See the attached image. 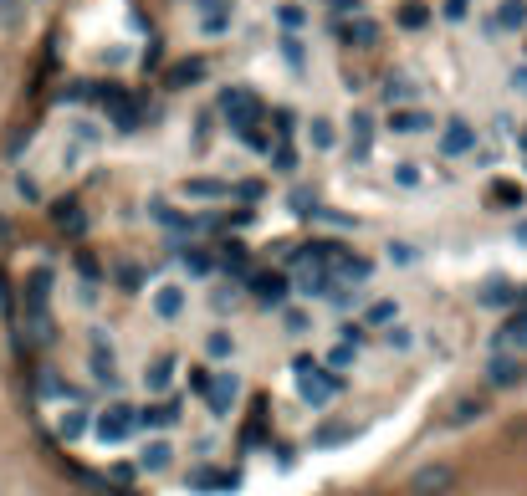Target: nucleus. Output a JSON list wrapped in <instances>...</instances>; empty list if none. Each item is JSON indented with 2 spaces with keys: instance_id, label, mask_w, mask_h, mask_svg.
<instances>
[{
  "instance_id": "obj_14",
  "label": "nucleus",
  "mask_w": 527,
  "mask_h": 496,
  "mask_svg": "<svg viewBox=\"0 0 527 496\" xmlns=\"http://www.w3.org/2000/svg\"><path fill=\"white\" fill-rule=\"evenodd\" d=\"M26 333H31V343H41V348H47V343L57 338V328H52V312H47V302H26Z\"/></svg>"
},
{
  "instance_id": "obj_1",
  "label": "nucleus",
  "mask_w": 527,
  "mask_h": 496,
  "mask_svg": "<svg viewBox=\"0 0 527 496\" xmlns=\"http://www.w3.org/2000/svg\"><path fill=\"white\" fill-rule=\"evenodd\" d=\"M221 113H226V123L236 133L261 128V118H267V108H261V98L251 93V87H226V93H221Z\"/></svg>"
},
{
  "instance_id": "obj_9",
  "label": "nucleus",
  "mask_w": 527,
  "mask_h": 496,
  "mask_svg": "<svg viewBox=\"0 0 527 496\" xmlns=\"http://www.w3.org/2000/svg\"><path fill=\"white\" fill-rule=\"evenodd\" d=\"M435 128V118L425 113V108H389V133H400V139H415V133H430Z\"/></svg>"
},
{
  "instance_id": "obj_33",
  "label": "nucleus",
  "mask_w": 527,
  "mask_h": 496,
  "mask_svg": "<svg viewBox=\"0 0 527 496\" xmlns=\"http://www.w3.org/2000/svg\"><path fill=\"white\" fill-rule=\"evenodd\" d=\"M384 256H389V266H415V261H420V251H415L410 241H389Z\"/></svg>"
},
{
  "instance_id": "obj_46",
  "label": "nucleus",
  "mask_w": 527,
  "mask_h": 496,
  "mask_svg": "<svg viewBox=\"0 0 527 496\" xmlns=\"http://www.w3.org/2000/svg\"><path fill=\"white\" fill-rule=\"evenodd\" d=\"M512 87H517V93L527 98V67H512Z\"/></svg>"
},
{
  "instance_id": "obj_22",
  "label": "nucleus",
  "mask_w": 527,
  "mask_h": 496,
  "mask_svg": "<svg viewBox=\"0 0 527 496\" xmlns=\"http://www.w3.org/2000/svg\"><path fill=\"white\" fill-rule=\"evenodd\" d=\"M87 425H93V420H87V410H62L57 435H62V440H82V435H87Z\"/></svg>"
},
{
  "instance_id": "obj_23",
  "label": "nucleus",
  "mask_w": 527,
  "mask_h": 496,
  "mask_svg": "<svg viewBox=\"0 0 527 496\" xmlns=\"http://www.w3.org/2000/svg\"><path fill=\"white\" fill-rule=\"evenodd\" d=\"M374 41H379V21L354 16V26H348V47H374Z\"/></svg>"
},
{
  "instance_id": "obj_27",
  "label": "nucleus",
  "mask_w": 527,
  "mask_h": 496,
  "mask_svg": "<svg viewBox=\"0 0 527 496\" xmlns=\"http://www.w3.org/2000/svg\"><path fill=\"white\" fill-rule=\"evenodd\" d=\"M277 26H282V31H302V26H307V6H297V0L277 6Z\"/></svg>"
},
{
  "instance_id": "obj_4",
  "label": "nucleus",
  "mask_w": 527,
  "mask_h": 496,
  "mask_svg": "<svg viewBox=\"0 0 527 496\" xmlns=\"http://www.w3.org/2000/svg\"><path fill=\"white\" fill-rule=\"evenodd\" d=\"M456 486V471L446 466V461H430V466H420L415 476H410V491L415 496H446Z\"/></svg>"
},
{
  "instance_id": "obj_40",
  "label": "nucleus",
  "mask_w": 527,
  "mask_h": 496,
  "mask_svg": "<svg viewBox=\"0 0 527 496\" xmlns=\"http://www.w3.org/2000/svg\"><path fill=\"white\" fill-rule=\"evenodd\" d=\"M354 435V425H323L318 435H313V445H338V440H348Z\"/></svg>"
},
{
  "instance_id": "obj_31",
  "label": "nucleus",
  "mask_w": 527,
  "mask_h": 496,
  "mask_svg": "<svg viewBox=\"0 0 527 496\" xmlns=\"http://www.w3.org/2000/svg\"><path fill=\"white\" fill-rule=\"evenodd\" d=\"M410 93H415V87H410L405 77H384V103H389V108H400V103H410Z\"/></svg>"
},
{
  "instance_id": "obj_2",
  "label": "nucleus",
  "mask_w": 527,
  "mask_h": 496,
  "mask_svg": "<svg viewBox=\"0 0 527 496\" xmlns=\"http://www.w3.org/2000/svg\"><path fill=\"white\" fill-rule=\"evenodd\" d=\"M292 369H297V389H302V399H307V404H328V399L343 389V379H338V374H323V369L313 364V358H297Z\"/></svg>"
},
{
  "instance_id": "obj_39",
  "label": "nucleus",
  "mask_w": 527,
  "mask_h": 496,
  "mask_svg": "<svg viewBox=\"0 0 527 496\" xmlns=\"http://www.w3.org/2000/svg\"><path fill=\"white\" fill-rule=\"evenodd\" d=\"M394 185H400V190H415V185H420V164H410V159L394 164Z\"/></svg>"
},
{
  "instance_id": "obj_11",
  "label": "nucleus",
  "mask_w": 527,
  "mask_h": 496,
  "mask_svg": "<svg viewBox=\"0 0 527 496\" xmlns=\"http://www.w3.org/2000/svg\"><path fill=\"white\" fill-rule=\"evenodd\" d=\"M87 364H93V379L98 384H118V364H113V348H108V338H103V328H93V358H87Z\"/></svg>"
},
{
  "instance_id": "obj_10",
  "label": "nucleus",
  "mask_w": 527,
  "mask_h": 496,
  "mask_svg": "<svg viewBox=\"0 0 527 496\" xmlns=\"http://www.w3.org/2000/svg\"><path fill=\"white\" fill-rule=\"evenodd\" d=\"M185 302H190V292L180 287V282H164V287H154V297H149V307H154V318H164V323H174L185 312Z\"/></svg>"
},
{
  "instance_id": "obj_25",
  "label": "nucleus",
  "mask_w": 527,
  "mask_h": 496,
  "mask_svg": "<svg viewBox=\"0 0 527 496\" xmlns=\"http://www.w3.org/2000/svg\"><path fill=\"white\" fill-rule=\"evenodd\" d=\"M169 379H174V353H164V358H154V369L144 374V384L159 394V389H169Z\"/></svg>"
},
{
  "instance_id": "obj_20",
  "label": "nucleus",
  "mask_w": 527,
  "mask_h": 496,
  "mask_svg": "<svg viewBox=\"0 0 527 496\" xmlns=\"http://www.w3.org/2000/svg\"><path fill=\"white\" fill-rule=\"evenodd\" d=\"M394 318H400V302H394V297H379V302H369V312H364V328H389Z\"/></svg>"
},
{
  "instance_id": "obj_16",
  "label": "nucleus",
  "mask_w": 527,
  "mask_h": 496,
  "mask_svg": "<svg viewBox=\"0 0 527 496\" xmlns=\"http://www.w3.org/2000/svg\"><path fill=\"white\" fill-rule=\"evenodd\" d=\"M190 486H195V491H236L241 476H236V471H210V466H200V471H190Z\"/></svg>"
},
{
  "instance_id": "obj_45",
  "label": "nucleus",
  "mask_w": 527,
  "mask_h": 496,
  "mask_svg": "<svg viewBox=\"0 0 527 496\" xmlns=\"http://www.w3.org/2000/svg\"><path fill=\"white\" fill-rule=\"evenodd\" d=\"M497 200H507V205H522V190H517V185H497Z\"/></svg>"
},
{
  "instance_id": "obj_47",
  "label": "nucleus",
  "mask_w": 527,
  "mask_h": 496,
  "mask_svg": "<svg viewBox=\"0 0 527 496\" xmlns=\"http://www.w3.org/2000/svg\"><path fill=\"white\" fill-rule=\"evenodd\" d=\"M517 241L527 246V220H517Z\"/></svg>"
},
{
  "instance_id": "obj_38",
  "label": "nucleus",
  "mask_w": 527,
  "mask_h": 496,
  "mask_svg": "<svg viewBox=\"0 0 527 496\" xmlns=\"http://www.w3.org/2000/svg\"><path fill=\"white\" fill-rule=\"evenodd\" d=\"M384 343H389V348H410V343H415V333H410L400 318H394V323L384 328Z\"/></svg>"
},
{
  "instance_id": "obj_36",
  "label": "nucleus",
  "mask_w": 527,
  "mask_h": 496,
  "mask_svg": "<svg viewBox=\"0 0 527 496\" xmlns=\"http://www.w3.org/2000/svg\"><path fill=\"white\" fill-rule=\"evenodd\" d=\"M425 21H430V11H425V6H420V0H410V6H405V11H400V26H405V31H420V26H425Z\"/></svg>"
},
{
  "instance_id": "obj_8",
  "label": "nucleus",
  "mask_w": 527,
  "mask_h": 496,
  "mask_svg": "<svg viewBox=\"0 0 527 496\" xmlns=\"http://www.w3.org/2000/svg\"><path fill=\"white\" fill-rule=\"evenodd\" d=\"M180 195L185 200H205V205H226L231 200V185H226V179H210V174H195V179H185V185H180Z\"/></svg>"
},
{
  "instance_id": "obj_7",
  "label": "nucleus",
  "mask_w": 527,
  "mask_h": 496,
  "mask_svg": "<svg viewBox=\"0 0 527 496\" xmlns=\"http://www.w3.org/2000/svg\"><path fill=\"white\" fill-rule=\"evenodd\" d=\"M522 379H527V369H522L517 353H492V364H487V384L492 389H517Z\"/></svg>"
},
{
  "instance_id": "obj_17",
  "label": "nucleus",
  "mask_w": 527,
  "mask_h": 496,
  "mask_svg": "<svg viewBox=\"0 0 527 496\" xmlns=\"http://www.w3.org/2000/svg\"><path fill=\"white\" fill-rule=\"evenodd\" d=\"M497 348H502V353H527V307L512 312V323L497 333Z\"/></svg>"
},
{
  "instance_id": "obj_18",
  "label": "nucleus",
  "mask_w": 527,
  "mask_h": 496,
  "mask_svg": "<svg viewBox=\"0 0 527 496\" xmlns=\"http://www.w3.org/2000/svg\"><path fill=\"white\" fill-rule=\"evenodd\" d=\"M251 287H256V302H261V307H282V302H287V277H282V272L256 277Z\"/></svg>"
},
{
  "instance_id": "obj_26",
  "label": "nucleus",
  "mask_w": 527,
  "mask_h": 496,
  "mask_svg": "<svg viewBox=\"0 0 527 496\" xmlns=\"http://www.w3.org/2000/svg\"><path fill=\"white\" fill-rule=\"evenodd\" d=\"M52 220L62 225V231H72V236H77V231H82V225H87V220H82V210H77L72 200H62V205H52Z\"/></svg>"
},
{
  "instance_id": "obj_34",
  "label": "nucleus",
  "mask_w": 527,
  "mask_h": 496,
  "mask_svg": "<svg viewBox=\"0 0 527 496\" xmlns=\"http://www.w3.org/2000/svg\"><path fill=\"white\" fill-rule=\"evenodd\" d=\"M180 261H185V272H190V277H205V272H210V251H200V246L180 251Z\"/></svg>"
},
{
  "instance_id": "obj_12",
  "label": "nucleus",
  "mask_w": 527,
  "mask_h": 496,
  "mask_svg": "<svg viewBox=\"0 0 527 496\" xmlns=\"http://www.w3.org/2000/svg\"><path fill=\"white\" fill-rule=\"evenodd\" d=\"M108 128H118V133H139L144 128V118H139V108L128 103V98H118V93H108Z\"/></svg>"
},
{
  "instance_id": "obj_42",
  "label": "nucleus",
  "mask_w": 527,
  "mask_h": 496,
  "mask_svg": "<svg viewBox=\"0 0 527 496\" xmlns=\"http://www.w3.org/2000/svg\"><path fill=\"white\" fill-rule=\"evenodd\" d=\"M328 364H333V369H348V364H354V343H338V348L328 353Z\"/></svg>"
},
{
  "instance_id": "obj_3",
  "label": "nucleus",
  "mask_w": 527,
  "mask_h": 496,
  "mask_svg": "<svg viewBox=\"0 0 527 496\" xmlns=\"http://www.w3.org/2000/svg\"><path fill=\"white\" fill-rule=\"evenodd\" d=\"M93 430H98L103 445H118V440L134 435V410H128V404H108V410L93 420Z\"/></svg>"
},
{
  "instance_id": "obj_43",
  "label": "nucleus",
  "mask_w": 527,
  "mask_h": 496,
  "mask_svg": "<svg viewBox=\"0 0 527 496\" xmlns=\"http://www.w3.org/2000/svg\"><path fill=\"white\" fill-rule=\"evenodd\" d=\"M338 338L359 348V343H364V323H343V328H338Z\"/></svg>"
},
{
  "instance_id": "obj_48",
  "label": "nucleus",
  "mask_w": 527,
  "mask_h": 496,
  "mask_svg": "<svg viewBox=\"0 0 527 496\" xmlns=\"http://www.w3.org/2000/svg\"><path fill=\"white\" fill-rule=\"evenodd\" d=\"M364 496H379V491H364Z\"/></svg>"
},
{
  "instance_id": "obj_5",
  "label": "nucleus",
  "mask_w": 527,
  "mask_h": 496,
  "mask_svg": "<svg viewBox=\"0 0 527 496\" xmlns=\"http://www.w3.org/2000/svg\"><path fill=\"white\" fill-rule=\"evenodd\" d=\"M441 154H446V159H466V154H476V123L451 118V123L441 128Z\"/></svg>"
},
{
  "instance_id": "obj_44",
  "label": "nucleus",
  "mask_w": 527,
  "mask_h": 496,
  "mask_svg": "<svg viewBox=\"0 0 527 496\" xmlns=\"http://www.w3.org/2000/svg\"><path fill=\"white\" fill-rule=\"evenodd\" d=\"M210 302H215V307H221V312H226V307H236V287H221V292H215Z\"/></svg>"
},
{
  "instance_id": "obj_37",
  "label": "nucleus",
  "mask_w": 527,
  "mask_h": 496,
  "mask_svg": "<svg viewBox=\"0 0 527 496\" xmlns=\"http://www.w3.org/2000/svg\"><path fill=\"white\" fill-rule=\"evenodd\" d=\"M481 302H487V307H502V302H517V292H512L507 282H487V292H481Z\"/></svg>"
},
{
  "instance_id": "obj_15",
  "label": "nucleus",
  "mask_w": 527,
  "mask_h": 496,
  "mask_svg": "<svg viewBox=\"0 0 527 496\" xmlns=\"http://www.w3.org/2000/svg\"><path fill=\"white\" fill-rule=\"evenodd\" d=\"M333 287H338V282H333V272H328V266H318V261L297 277V292H302V297H328Z\"/></svg>"
},
{
  "instance_id": "obj_41",
  "label": "nucleus",
  "mask_w": 527,
  "mask_h": 496,
  "mask_svg": "<svg viewBox=\"0 0 527 496\" xmlns=\"http://www.w3.org/2000/svg\"><path fill=\"white\" fill-rule=\"evenodd\" d=\"M441 16H446L451 26H461V21L471 16V0H446V6H441Z\"/></svg>"
},
{
  "instance_id": "obj_21",
  "label": "nucleus",
  "mask_w": 527,
  "mask_h": 496,
  "mask_svg": "<svg viewBox=\"0 0 527 496\" xmlns=\"http://www.w3.org/2000/svg\"><path fill=\"white\" fill-rule=\"evenodd\" d=\"M481 415H487V399H476V394H466V399H456L451 404V425H471V420H481Z\"/></svg>"
},
{
  "instance_id": "obj_35",
  "label": "nucleus",
  "mask_w": 527,
  "mask_h": 496,
  "mask_svg": "<svg viewBox=\"0 0 527 496\" xmlns=\"http://www.w3.org/2000/svg\"><path fill=\"white\" fill-rule=\"evenodd\" d=\"M282 57H287V67H292V72H302V67H307V57H302V41H297V31H287V36H282Z\"/></svg>"
},
{
  "instance_id": "obj_30",
  "label": "nucleus",
  "mask_w": 527,
  "mask_h": 496,
  "mask_svg": "<svg viewBox=\"0 0 527 496\" xmlns=\"http://www.w3.org/2000/svg\"><path fill=\"white\" fill-rule=\"evenodd\" d=\"M497 26H507V31L527 26V6H522V0H502V11H497Z\"/></svg>"
},
{
  "instance_id": "obj_13",
  "label": "nucleus",
  "mask_w": 527,
  "mask_h": 496,
  "mask_svg": "<svg viewBox=\"0 0 527 496\" xmlns=\"http://www.w3.org/2000/svg\"><path fill=\"white\" fill-rule=\"evenodd\" d=\"M348 144H354V159H369V149H374V118L364 108L348 113Z\"/></svg>"
},
{
  "instance_id": "obj_6",
  "label": "nucleus",
  "mask_w": 527,
  "mask_h": 496,
  "mask_svg": "<svg viewBox=\"0 0 527 496\" xmlns=\"http://www.w3.org/2000/svg\"><path fill=\"white\" fill-rule=\"evenodd\" d=\"M236 394H241V379H236V374H215V379L205 384L210 415H215V420H226V415H231V404H236Z\"/></svg>"
},
{
  "instance_id": "obj_29",
  "label": "nucleus",
  "mask_w": 527,
  "mask_h": 496,
  "mask_svg": "<svg viewBox=\"0 0 527 496\" xmlns=\"http://www.w3.org/2000/svg\"><path fill=\"white\" fill-rule=\"evenodd\" d=\"M169 456H174V450H169L164 440H154V445H144V456H139V466H144V471H164V466H169Z\"/></svg>"
},
{
  "instance_id": "obj_32",
  "label": "nucleus",
  "mask_w": 527,
  "mask_h": 496,
  "mask_svg": "<svg viewBox=\"0 0 527 496\" xmlns=\"http://www.w3.org/2000/svg\"><path fill=\"white\" fill-rule=\"evenodd\" d=\"M205 353H210V358H231V353H236V338H231L226 328H215V333L205 338Z\"/></svg>"
},
{
  "instance_id": "obj_24",
  "label": "nucleus",
  "mask_w": 527,
  "mask_h": 496,
  "mask_svg": "<svg viewBox=\"0 0 527 496\" xmlns=\"http://www.w3.org/2000/svg\"><path fill=\"white\" fill-rule=\"evenodd\" d=\"M307 139H313V149H333V144H338L333 118H313V123H307Z\"/></svg>"
},
{
  "instance_id": "obj_19",
  "label": "nucleus",
  "mask_w": 527,
  "mask_h": 496,
  "mask_svg": "<svg viewBox=\"0 0 527 496\" xmlns=\"http://www.w3.org/2000/svg\"><path fill=\"white\" fill-rule=\"evenodd\" d=\"M200 77H205V62L190 57V62H174V67H169L164 87H174V93H180V87H190V82H200Z\"/></svg>"
},
{
  "instance_id": "obj_28",
  "label": "nucleus",
  "mask_w": 527,
  "mask_h": 496,
  "mask_svg": "<svg viewBox=\"0 0 527 496\" xmlns=\"http://www.w3.org/2000/svg\"><path fill=\"white\" fill-rule=\"evenodd\" d=\"M180 420V410H174V404H154V410H139L134 415V425H174Z\"/></svg>"
}]
</instances>
